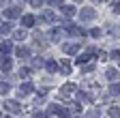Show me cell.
<instances>
[{
  "label": "cell",
  "mask_w": 120,
  "mask_h": 118,
  "mask_svg": "<svg viewBox=\"0 0 120 118\" xmlns=\"http://www.w3.org/2000/svg\"><path fill=\"white\" fill-rule=\"evenodd\" d=\"M107 77H109V80H116V77H118V71H107Z\"/></svg>",
  "instance_id": "7a4b0ae2"
},
{
  "label": "cell",
  "mask_w": 120,
  "mask_h": 118,
  "mask_svg": "<svg viewBox=\"0 0 120 118\" xmlns=\"http://www.w3.org/2000/svg\"><path fill=\"white\" fill-rule=\"evenodd\" d=\"M112 92H114V95H118V92H120V86H112Z\"/></svg>",
  "instance_id": "3957f363"
},
{
  "label": "cell",
  "mask_w": 120,
  "mask_h": 118,
  "mask_svg": "<svg viewBox=\"0 0 120 118\" xmlns=\"http://www.w3.org/2000/svg\"><path fill=\"white\" fill-rule=\"evenodd\" d=\"M116 13H120V2H116Z\"/></svg>",
  "instance_id": "277c9868"
},
{
  "label": "cell",
  "mask_w": 120,
  "mask_h": 118,
  "mask_svg": "<svg viewBox=\"0 0 120 118\" xmlns=\"http://www.w3.org/2000/svg\"><path fill=\"white\" fill-rule=\"evenodd\" d=\"M109 114H112L114 118H118V116H120V110H118V107H112V110H109Z\"/></svg>",
  "instance_id": "6da1fadb"
}]
</instances>
